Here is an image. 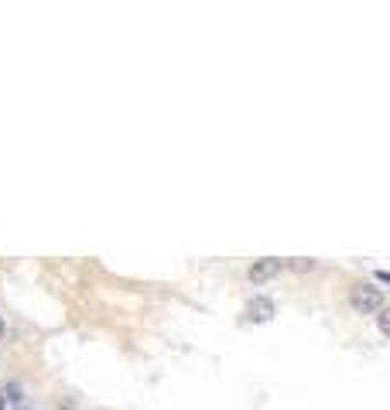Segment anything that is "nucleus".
<instances>
[{
    "label": "nucleus",
    "instance_id": "obj_7",
    "mask_svg": "<svg viewBox=\"0 0 390 410\" xmlns=\"http://www.w3.org/2000/svg\"><path fill=\"white\" fill-rule=\"evenodd\" d=\"M0 339H4V318H0Z\"/></svg>",
    "mask_w": 390,
    "mask_h": 410
},
{
    "label": "nucleus",
    "instance_id": "obj_2",
    "mask_svg": "<svg viewBox=\"0 0 390 410\" xmlns=\"http://www.w3.org/2000/svg\"><path fill=\"white\" fill-rule=\"evenodd\" d=\"M281 271H284V260H274V256H267V260H257L250 271H247V277H250V284H264V280L277 277Z\"/></svg>",
    "mask_w": 390,
    "mask_h": 410
},
{
    "label": "nucleus",
    "instance_id": "obj_1",
    "mask_svg": "<svg viewBox=\"0 0 390 410\" xmlns=\"http://www.w3.org/2000/svg\"><path fill=\"white\" fill-rule=\"evenodd\" d=\"M349 304H353V311H360V315H377V311L384 308V291L373 287V284H356L353 294H349Z\"/></svg>",
    "mask_w": 390,
    "mask_h": 410
},
{
    "label": "nucleus",
    "instance_id": "obj_8",
    "mask_svg": "<svg viewBox=\"0 0 390 410\" xmlns=\"http://www.w3.org/2000/svg\"><path fill=\"white\" fill-rule=\"evenodd\" d=\"M0 410H4V397H0Z\"/></svg>",
    "mask_w": 390,
    "mask_h": 410
},
{
    "label": "nucleus",
    "instance_id": "obj_5",
    "mask_svg": "<svg viewBox=\"0 0 390 410\" xmlns=\"http://www.w3.org/2000/svg\"><path fill=\"white\" fill-rule=\"evenodd\" d=\"M377 328H380L384 335H390V311L387 308H380V311H377Z\"/></svg>",
    "mask_w": 390,
    "mask_h": 410
},
{
    "label": "nucleus",
    "instance_id": "obj_4",
    "mask_svg": "<svg viewBox=\"0 0 390 410\" xmlns=\"http://www.w3.org/2000/svg\"><path fill=\"white\" fill-rule=\"evenodd\" d=\"M284 267H288V271H298V273H308V271H315V260H288V263H284Z\"/></svg>",
    "mask_w": 390,
    "mask_h": 410
},
{
    "label": "nucleus",
    "instance_id": "obj_6",
    "mask_svg": "<svg viewBox=\"0 0 390 410\" xmlns=\"http://www.w3.org/2000/svg\"><path fill=\"white\" fill-rule=\"evenodd\" d=\"M4 400H21V390L18 387H4Z\"/></svg>",
    "mask_w": 390,
    "mask_h": 410
},
{
    "label": "nucleus",
    "instance_id": "obj_3",
    "mask_svg": "<svg viewBox=\"0 0 390 410\" xmlns=\"http://www.w3.org/2000/svg\"><path fill=\"white\" fill-rule=\"evenodd\" d=\"M274 311H277V308H274V301H271V297H253L243 315H247V321H257V325H260V321L274 318Z\"/></svg>",
    "mask_w": 390,
    "mask_h": 410
}]
</instances>
